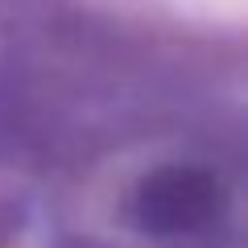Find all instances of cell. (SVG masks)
Listing matches in <instances>:
<instances>
[{
	"label": "cell",
	"mask_w": 248,
	"mask_h": 248,
	"mask_svg": "<svg viewBox=\"0 0 248 248\" xmlns=\"http://www.w3.org/2000/svg\"><path fill=\"white\" fill-rule=\"evenodd\" d=\"M219 207V186L211 174L190 166L153 170L137 190V215L149 232H195Z\"/></svg>",
	"instance_id": "cell-1"
}]
</instances>
